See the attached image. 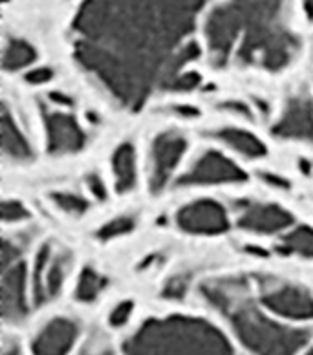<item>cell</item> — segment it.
I'll return each mask as SVG.
<instances>
[{
  "label": "cell",
  "mask_w": 313,
  "mask_h": 355,
  "mask_svg": "<svg viewBox=\"0 0 313 355\" xmlns=\"http://www.w3.org/2000/svg\"><path fill=\"white\" fill-rule=\"evenodd\" d=\"M2 218L4 222H21L28 218V211L21 202L17 200H6L2 205Z\"/></svg>",
  "instance_id": "cell-23"
},
{
  "label": "cell",
  "mask_w": 313,
  "mask_h": 355,
  "mask_svg": "<svg viewBox=\"0 0 313 355\" xmlns=\"http://www.w3.org/2000/svg\"><path fill=\"white\" fill-rule=\"evenodd\" d=\"M83 355H112L110 350H106V348H103V346H99V348H94V350H88L86 354Z\"/></svg>",
  "instance_id": "cell-26"
},
{
  "label": "cell",
  "mask_w": 313,
  "mask_h": 355,
  "mask_svg": "<svg viewBox=\"0 0 313 355\" xmlns=\"http://www.w3.org/2000/svg\"><path fill=\"white\" fill-rule=\"evenodd\" d=\"M205 41L218 67L278 71L295 59L298 41L289 21V0H223L205 21Z\"/></svg>",
  "instance_id": "cell-2"
},
{
  "label": "cell",
  "mask_w": 313,
  "mask_h": 355,
  "mask_svg": "<svg viewBox=\"0 0 313 355\" xmlns=\"http://www.w3.org/2000/svg\"><path fill=\"white\" fill-rule=\"evenodd\" d=\"M88 187H90L92 194H94V196H97V198L105 196V187H103V182L97 176L88 178Z\"/></svg>",
  "instance_id": "cell-25"
},
{
  "label": "cell",
  "mask_w": 313,
  "mask_h": 355,
  "mask_svg": "<svg viewBox=\"0 0 313 355\" xmlns=\"http://www.w3.org/2000/svg\"><path fill=\"white\" fill-rule=\"evenodd\" d=\"M2 355H21V354H19V348H17V345H6L4 354Z\"/></svg>",
  "instance_id": "cell-27"
},
{
  "label": "cell",
  "mask_w": 313,
  "mask_h": 355,
  "mask_svg": "<svg viewBox=\"0 0 313 355\" xmlns=\"http://www.w3.org/2000/svg\"><path fill=\"white\" fill-rule=\"evenodd\" d=\"M244 182V173L223 154L209 150L196 157L191 168L178 180L180 187H202Z\"/></svg>",
  "instance_id": "cell-7"
},
{
  "label": "cell",
  "mask_w": 313,
  "mask_h": 355,
  "mask_svg": "<svg viewBox=\"0 0 313 355\" xmlns=\"http://www.w3.org/2000/svg\"><path fill=\"white\" fill-rule=\"evenodd\" d=\"M130 311H132V304H128V302H125V304H121V306H117L116 310L112 311V317H110L112 324L119 326V324H123V322H126V319H128Z\"/></svg>",
  "instance_id": "cell-24"
},
{
  "label": "cell",
  "mask_w": 313,
  "mask_h": 355,
  "mask_svg": "<svg viewBox=\"0 0 313 355\" xmlns=\"http://www.w3.org/2000/svg\"><path fill=\"white\" fill-rule=\"evenodd\" d=\"M275 134L284 139L313 143V99L304 94H293L275 125Z\"/></svg>",
  "instance_id": "cell-10"
},
{
  "label": "cell",
  "mask_w": 313,
  "mask_h": 355,
  "mask_svg": "<svg viewBox=\"0 0 313 355\" xmlns=\"http://www.w3.org/2000/svg\"><path fill=\"white\" fill-rule=\"evenodd\" d=\"M185 147H187L185 137L172 130L158 134L154 137L151 147V171H149L151 189L154 193H160L167 185L176 171L178 163L182 162Z\"/></svg>",
  "instance_id": "cell-8"
},
{
  "label": "cell",
  "mask_w": 313,
  "mask_h": 355,
  "mask_svg": "<svg viewBox=\"0 0 313 355\" xmlns=\"http://www.w3.org/2000/svg\"><path fill=\"white\" fill-rule=\"evenodd\" d=\"M203 299L222 311L244 345L257 355H297L306 345V330L277 324L258 310L249 293L248 280L222 277L202 286Z\"/></svg>",
  "instance_id": "cell-3"
},
{
  "label": "cell",
  "mask_w": 313,
  "mask_h": 355,
  "mask_svg": "<svg viewBox=\"0 0 313 355\" xmlns=\"http://www.w3.org/2000/svg\"><path fill=\"white\" fill-rule=\"evenodd\" d=\"M134 218L132 216H119V218H114L112 222L105 223L99 231V236L101 239H116V236H123L128 231L134 229Z\"/></svg>",
  "instance_id": "cell-22"
},
{
  "label": "cell",
  "mask_w": 313,
  "mask_h": 355,
  "mask_svg": "<svg viewBox=\"0 0 313 355\" xmlns=\"http://www.w3.org/2000/svg\"><path fill=\"white\" fill-rule=\"evenodd\" d=\"M53 202H56L57 207L62 209L65 213L76 214V216L85 213L86 207H88L86 200L76 193H56L53 194Z\"/></svg>",
  "instance_id": "cell-21"
},
{
  "label": "cell",
  "mask_w": 313,
  "mask_h": 355,
  "mask_svg": "<svg viewBox=\"0 0 313 355\" xmlns=\"http://www.w3.org/2000/svg\"><path fill=\"white\" fill-rule=\"evenodd\" d=\"M128 355H235L220 331L189 317L149 320L126 343Z\"/></svg>",
  "instance_id": "cell-4"
},
{
  "label": "cell",
  "mask_w": 313,
  "mask_h": 355,
  "mask_svg": "<svg viewBox=\"0 0 313 355\" xmlns=\"http://www.w3.org/2000/svg\"><path fill=\"white\" fill-rule=\"evenodd\" d=\"M262 302L275 313L295 320H306L313 317V297L303 286L277 279L260 280Z\"/></svg>",
  "instance_id": "cell-6"
},
{
  "label": "cell",
  "mask_w": 313,
  "mask_h": 355,
  "mask_svg": "<svg viewBox=\"0 0 313 355\" xmlns=\"http://www.w3.org/2000/svg\"><path fill=\"white\" fill-rule=\"evenodd\" d=\"M180 229L192 234H220L229 227L226 209L212 200H196L178 211Z\"/></svg>",
  "instance_id": "cell-11"
},
{
  "label": "cell",
  "mask_w": 313,
  "mask_h": 355,
  "mask_svg": "<svg viewBox=\"0 0 313 355\" xmlns=\"http://www.w3.org/2000/svg\"><path fill=\"white\" fill-rule=\"evenodd\" d=\"M77 324L71 319L59 317L50 320L37 335L33 355H66L77 339Z\"/></svg>",
  "instance_id": "cell-14"
},
{
  "label": "cell",
  "mask_w": 313,
  "mask_h": 355,
  "mask_svg": "<svg viewBox=\"0 0 313 355\" xmlns=\"http://www.w3.org/2000/svg\"><path fill=\"white\" fill-rule=\"evenodd\" d=\"M304 2H306V10L313 15V0H304Z\"/></svg>",
  "instance_id": "cell-28"
},
{
  "label": "cell",
  "mask_w": 313,
  "mask_h": 355,
  "mask_svg": "<svg viewBox=\"0 0 313 355\" xmlns=\"http://www.w3.org/2000/svg\"><path fill=\"white\" fill-rule=\"evenodd\" d=\"M42 123H44L46 141L53 154L77 153L85 145V134L81 125L77 123L74 114L61 108H42Z\"/></svg>",
  "instance_id": "cell-9"
},
{
  "label": "cell",
  "mask_w": 313,
  "mask_h": 355,
  "mask_svg": "<svg viewBox=\"0 0 313 355\" xmlns=\"http://www.w3.org/2000/svg\"><path fill=\"white\" fill-rule=\"evenodd\" d=\"M203 0H86L74 21L77 62L116 103L139 108L154 92L198 85L187 70Z\"/></svg>",
  "instance_id": "cell-1"
},
{
  "label": "cell",
  "mask_w": 313,
  "mask_h": 355,
  "mask_svg": "<svg viewBox=\"0 0 313 355\" xmlns=\"http://www.w3.org/2000/svg\"><path fill=\"white\" fill-rule=\"evenodd\" d=\"M291 216L275 203L248 202L238 209V225L257 234H275L289 227Z\"/></svg>",
  "instance_id": "cell-13"
},
{
  "label": "cell",
  "mask_w": 313,
  "mask_h": 355,
  "mask_svg": "<svg viewBox=\"0 0 313 355\" xmlns=\"http://www.w3.org/2000/svg\"><path fill=\"white\" fill-rule=\"evenodd\" d=\"M35 59H37V53L35 50H33V46L28 44L26 41H21V39H10L4 48L2 62H4L6 70L15 71L33 64Z\"/></svg>",
  "instance_id": "cell-19"
},
{
  "label": "cell",
  "mask_w": 313,
  "mask_h": 355,
  "mask_svg": "<svg viewBox=\"0 0 313 355\" xmlns=\"http://www.w3.org/2000/svg\"><path fill=\"white\" fill-rule=\"evenodd\" d=\"M28 271L24 248L19 242L6 240L2 245V311L6 319L24 317L28 308Z\"/></svg>",
  "instance_id": "cell-5"
},
{
  "label": "cell",
  "mask_w": 313,
  "mask_h": 355,
  "mask_svg": "<svg viewBox=\"0 0 313 355\" xmlns=\"http://www.w3.org/2000/svg\"><path fill=\"white\" fill-rule=\"evenodd\" d=\"M70 264L68 253L56 251L50 245L42 249L35 262V299L37 302H44L53 299L62 288L66 279V269Z\"/></svg>",
  "instance_id": "cell-12"
},
{
  "label": "cell",
  "mask_w": 313,
  "mask_h": 355,
  "mask_svg": "<svg viewBox=\"0 0 313 355\" xmlns=\"http://www.w3.org/2000/svg\"><path fill=\"white\" fill-rule=\"evenodd\" d=\"M306 355H313V348H312V350H310V352H308V354H306Z\"/></svg>",
  "instance_id": "cell-29"
},
{
  "label": "cell",
  "mask_w": 313,
  "mask_h": 355,
  "mask_svg": "<svg viewBox=\"0 0 313 355\" xmlns=\"http://www.w3.org/2000/svg\"><path fill=\"white\" fill-rule=\"evenodd\" d=\"M112 173L116 180V189L119 193H126L136 185L137 167H136V148L132 143H123L116 148L112 157Z\"/></svg>",
  "instance_id": "cell-16"
},
{
  "label": "cell",
  "mask_w": 313,
  "mask_h": 355,
  "mask_svg": "<svg viewBox=\"0 0 313 355\" xmlns=\"http://www.w3.org/2000/svg\"><path fill=\"white\" fill-rule=\"evenodd\" d=\"M103 288H105V279H103L101 275L94 271L92 268L83 269L81 277L77 280V299L83 300V302L96 300L99 297V293L103 291Z\"/></svg>",
  "instance_id": "cell-20"
},
{
  "label": "cell",
  "mask_w": 313,
  "mask_h": 355,
  "mask_svg": "<svg viewBox=\"0 0 313 355\" xmlns=\"http://www.w3.org/2000/svg\"><path fill=\"white\" fill-rule=\"evenodd\" d=\"M2 153L11 162H28L31 157V145L10 108H2Z\"/></svg>",
  "instance_id": "cell-15"
},
{
  "label": "cell",
  "mask_w": 313,
  "mask_h": 355,
  "mask_svg": "<svg viewBox=\"0 0 313 355\" xmlns=\"http://www.w3.org/2000/svg\"><path fill=\"white\" fill-rule=\"evenodd\" d=\"M217 137L226 147L246 157H260L266 153V148H264L262 143L258 141V137L253 136L251 132H246L242 128H220L217 132Z\"/></svg>",
  "instance_id": "cell-17"
},
{
  "label": "cell",
  "mask_w": 313,
  "mask_h": 355,
  "mask_svg": "<svg viewBox=\"0 0 313 355\" xmlns=\"http://www.w3.org/2000/svg\"><path fill=\"white\" fill-rule=\"evenodd\" d=\"M278 251L286 254H297L304 259H313V229L312 227H297L284 234Z\"/></svg>",
  "instance_id": "cell-18"
}]
</instances>
